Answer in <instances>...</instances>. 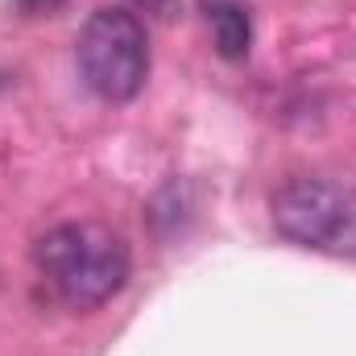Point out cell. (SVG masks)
Returning a JSON list of instances; mask_svg holds the SVG:
<instances>
[{"instance_id":"cell-1","label":"cell","mask_w":356,"mask_h":356,"mask_svg":"<svg viewBox=\"0 0 356 356\" xmlns=\"http://www.w3.org/2000/svg\"><path fill=\"white\" fill-rule=\"evenodd\" d=\"M33 266L58 302L71 311H95L116 298L133 273V257L120 232L95 220H71L50 228L33 245Z\"/></svg>"},{"instance_id":"cell-2","label":"cell","mask_w":356,"mask_h":356,"mask_svg":"<svg viewBox=\"0 0 356 356\" xmlns=\"http://www.w3.org/2000/svg\"><path fill=\"white\" fill-rule=\"evenodd\" d=\"M79 75L99 99L129 104L149 79V33L145 21L124 4L95 8L75 38Z\"/></svg>"},{"instance_id":"cell-3","label":"cell","mask_w":356,"mask_h":356,"mask_svg":"<svg viewBox=\"0 0 356 356\" xmlns=\"http://www.w3.org/2000/svg\"><path fill=\"white\" fill-rule=\"evenodd\" d=\"M273 228L302 249L356 257V191L332 178H290L273 195Z\"/></svg>"},{"instance_id":"cell-4","label":"cell","mask_w":356,"mask_h":356,"mask_svg":"<svg viewBox=\"0 0 356 356\" xmlns=\"http://www.w3.org/2000/svg\"><path fill=\"white\" fill-rule=\"evenodd\" d=\"M203 13H207V25H211V38H216V50L228 58V63H241L253 46V21H249V8L241 0H203Z\"/></svg>"},{"instance_id":"cell-5","label":"cell","mask_w":356,"mask_h":356,"mask_svg":"<svg viewBox=\"0 0 356 356\" xmlns=\"http://www.w3.org/2000/svg\"><path fill=\"white\" fill-rule=\"evenodd\" d=\"M25 17H42V13H54V8H63L67 0H13Z\"/></svg>"},{"instance_id":"cell-6","label":"cell","mask_w":356,"mask_h":356,"mask_svg":"<svg viewBox=\"0 0 356 356\" xmlns=\"http://www.w3.org/2000/svg\"><path fill=\"white\" fill-rule=\"evenodd\" d=\"M137 8H145V13H154V17H170L175 13V0H133Z\"/></svg>"}]
</instances>
